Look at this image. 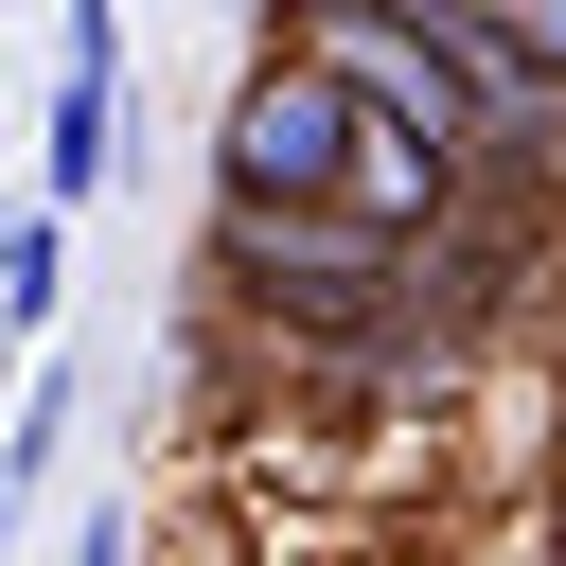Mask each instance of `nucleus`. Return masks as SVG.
<instances>
[{
	"mask_svg": "<svg viewBox=\"0 0 566 566\" xmlns=\"http://www.w3.org/2000/svg\"><path fill=\"white\" fill-rule=\"evenodd\" d=\"M354 142H371V106H354L318 53H283V35H265V53L230 71L212 195H230V212H336V195H354Z\"/></svg>",
	"mask_w": 566,
	"mask_h": 566,
	"instance_id": "1",
	"label": "nucleus"
},
{
	"mask_svg": "<svg viewBox=\"0 0 566 566\" xmlns=\"http://www.w3.org/2000/svg\"><path fill=\"white\" fill-rule=\"evenodd\" d=\"M124 159V0H53V124H35V212H88Z\"/></svg>",
	"mask_w": 566,
	"mask_h": 566,
	"instance_id": "2",
	"label": "nucleus"
},
{
	"mask_svg": "<svg viewBox=\"0 0 566 566\" xmlns=\"http://www.w3.org/2000/svg\"><path fill=\"white\" fill-rule=\"evenodd\" d=\"M53 318H71V212L18 195L0 212V336H53Z\"/></svg>",
	"mask_w": 566,
	"mask_h": 566,
	"instance_id": "3",
	"label": "nucleus"
},
{
	"mask_svg": "<svg viewBox=\"0 0 566 566\" xmlns=\"http://www.w3.org/2000/svg\"><path fill=\"white\" fill-rule=\"evenodd\" d=\"M53 424H71V371H53V389H35V407H18V424H0V513H18V495H35V478H53Z\"/></svg>",
	"mask_w": 566,
	"mask_h": 566,
	"instance_id": "4",
	"label": "nucleus"
},
{
	"mask_svg": "<svg viewBox=\"0 0 566 566\" xmlns=\"http://www.w3.org/2000/svg\"><path fill=\"white\" fill-rule=\"evenodd\" d=\"M71 566H142V513H88V531H71Z\"/></svg>",
	"mask_w": 566,
	"mask_h": 566,
	"instance_id": "5",
	"label": "nucleus"
},
{
	"mask_svg": "<svg viewBox=\"0 0 566 566\" xmlns=\"http://www.w3.org/2000/svg\"><path fill=\"white\" fill-rule=\"evenodd\" d=\"M548 548H566V495H548Z\"/></svg>",
	"mask_w": 566,
	"mask_h": 566,
	"instance_id": "6",
	"label": "nucleus"
}]
</instances>
